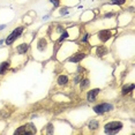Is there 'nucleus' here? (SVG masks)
I'll use <instances>...</instances> for the list:
<instances>
[{"instance_id": "obj_1", "label": "nucleus", "mask_w": 135, "mask_h": 135, "mask_svg": "<svg viewBox=\"0 0 135 135\" xmlns=\"http://www.w3.org/2000/svg\"><path fill=\"white\" fill-rule=\"evenodd\" d=\"M123 128V124L118 123V121H112L105 125V132L106 133H116L119 129Z\"/></svg>"}, {"instance_id": "obj_2", "label": "nucleus", "mask_w": 135, "mask_h": 135, "mask_svg": "<svg viewBox=\"0 0 135 135\" xmlns=\"http://www.w3.org/2000/svg\"><path fill=\"white\" fill-rule=\"evenodd\" d=\"M36 133V128L31 124H28V125L21 126L19 129H16L15 134H35Z\"/></svg>"}, {"instance_id": "obj_3", "label": "nucleus", "mask_w": 135, "mask_h": 135, "mask_svg": "<svg viewBox=\"0 0 135 135\" xmlns=\"http://www.w3.org/2000/svg\"><path fill=\"white\" fill-rule=\"evenodd\" d=\"M22 31H23V28H21V27H20V28H17V29H15V30H14V31L12 32V34L9 35V36H8V37H7V39H6V44H12L13 42L15 41L16 38L19 37L20 35L22 34Z\"/></svg>"}, {"instance_id": "obj_4", "label": "nucleus", "mask_w": 135, "mask_h": 135, "mask_svg": "<svg viewBox=\"0 0 135 135\" xmlns=\"http://www.w3.org/2000/svg\"><path fill=\"white\" fill-rule=\"evenodd\" d=\"M112 110V105L111 104H107V103H104V104H99V105H96V106L94 107V111L96 113H99V114H102V113L104 112H107V111Z\"/></svg>"}, {"instance_id": "obj_5", "label": "nucleus", "mask_w": 135, "mask_h": 135, "mask_svg": "<svg viewBox=\"0 0 135 135\" xmlns=\"http://www.w3.org/2000/svg\"><path fill=\"white\" fill-rule=\"evenodd\" d=\"M98 94H99V89H92V90H90L88 92V95H87L88 101L89 102H94L95 99H96V97H97Z\"/></svg>"}, {"instance_id": "obj_6", "label": "nucleus", "mask_w": 135, "mask_h": 135, "mask_svg": "<svg viewBox=\"0 0 135 135\" xmlns=\"http://www.w3.org/2000/svg\"><path fill=\"white\" fill-rule=\"evenodd\" d=\"M99 39H101L102 42H106L109 38L111 37V32L109 31V30H103V31L99 32Z\"/></svg>"}, {"instance_id": "obj_7", "label": "nucleus", "mask_w": 135, "mask_h": 135, "mask_svg": "<svg viewBox=\"0 0 135 135\" xmlns=\"http://www.w3.org/2000/svg\"><path fill=\"white\" fill-rule=\"evenodd\" d=\"M8 67H9V63L5 61V63L1 64V65H0V74H1V75H2V74H5V73L7 72Z\"/></svg>"}, {"instance_id": "obj_8", "label": "nucleus", "mask_w": 135, "mask_h": 135, "mask_svg": "<svg viewBox=\"0 0 135 135\" xmlns=\"http://www.w3.org/2000/svg\"><path fill=\"white\" fill-rule=\"evenodd\" d=\"M83 58H84V54H76V56L72 57V58H70L69 60H70L72 63H79L80 60L83 59Z\"/></svg>"}, {"instance_id": "obj_9", "label": "nucleus", "mask_w": 135, "mask_h": 135, "mask_svg": "<svg viewBox=\"0 0 135 135\" xmlns=\"http://www.w3.org/2000/svg\"><path fill=\"white\" fill-rule=\"evenodd\" d=\"M106 53H107L106 47H104V46H99V47L97 49V56L103 57L104 54H106Z\"/></svg>"}, {"instance_id": "obj_10", "label": "nucleus", "mask_w": 135, "mask_h": 135, "mask_svg": "<svg viewBox=\"0 0 135 135\" xmlns=\"http://www.w3.org/2000/svg\"><path fill=\"white\" fill-rule=\"evenodd\" d=\"M134 89V84H128V85H125L123 88V94L126 95V94H128V92H131V91Z\"/></svg>"}, {"instance_id": "obj_11", "label": "nucleus", "mask_w": 135, "mask_h": 135, "mask_svg": "<svg viewBox=\"0 0 135 135\" xmlns=\"http://www.w3.org/2000/svg\"><path fill=\"white\" fill-rule=\"evenodd\" d=\"M67 81H68V77L65 75H60L59 77H58V83H59V84H66Z\"/></svg>"}, {"instance_id": "obj_12", "label": "nucleus", "mask_w": 135, "mask_h": 135, "mask_svg": "<svg viewBox=\"0 0 135 135\" xmlns=\"http://www.w3.org/2000/svg\"><path fill=\"white\" fill-rule=\"evenodd\" d=\"M28 50V44H21L19 47H17V51H19V53H25V51Z\"/></svg>"}, {"instance_id": "obj_13", "label": "nucleus", "mask_w": 135, "mask_h": 135, "mask_svg": "<svg viewBox=\"0 0 135 135\" xmlns=\"http://www.w3.org/2000/svg\"><path fill=\"white\" fill-rule=\"evenodd\" d=\"M45 47H46V41L42 38V39H39V42H38V49L42 51V50H44Z\"/></svg>"}, {"instance_id": "obj_14", "label": "nucleus", "mask_w": 135, "mask_h": 135, "mask_svg": "<svg viewBox=\"0 0 135 135\" xmlns=\"http://www.w3.org/2000/svg\"><path fill=\"white\" fill-rule=\"evenodd\" d=\"M98 126V123L97 121H90V124H89V127H90L91 129H96Z\"/></svg>"}, {"instance_id": "obj_15", "label": "nucleus", "mask_w": 135, "mask_h": 135, "mask_svg": "<svg viewBox=\"0 0 135 135\" xmlns=\"http://www.w3.org/2000/svg\"><path fill=\"white\" fill-rule=\"evenodd\" d=\"M126 0H112V3H116V5H123L125 3Z\"/></svg>"}, {"instance_id": "obj_16", "label": "nucleus", "mask_w": 135, "mask_h": 135, "mask_svg": "<svg viewBox=\"0 0 135 135\" xmlns=\"http://www.w3.org/2000/svg\"><path fill=\"white\" fill-rule=\"evenodd\" d=\"M66 37H68V34H67V31H64V34L61 35V37H60V41H63V39H65Z\"/></svg>"}, {"instance_id": "obj_17", "label": "nucleus", "mask_w": 135, "mask_h": 135, "mask_svg": "<svg viewBox=\"0 0 135 135\" xmlns=\"http://www.w3.org/2000/svg\"><path fill=\"white\" fill-rule=\"evenodd\" d=\"M88 83H89V81H88V80H84V81L82 82L81 88H84V87H85V85H87V84H88Z\"/></svg>"}, {"instance_id": "obj_18", "label": "nucleus", "mask_w": 135, "mask_h": 135, "mask_svg": "<svg viewBox=\"0 0 135 135\" xmlns=\"http://www.w3.org/2000/svg\"><path fill=\"white\" fill-rule=\"evenodd\" d=\"M51 1L54 3V6H56V7L59 6V1H58V0H51Z\"/></svg>"}, {"instance_id": "obj_19", "label": "nucleus", "mask_w": 135, "mask_h": 135, "mask_svg": "<svg viewBox=\"0 0 135 135\" xmlns=\"http://www.w3.org/2000/svg\"><path fill=\"white\" fill-rule=\"evenodd\" d=\"M60 13H61V14H66L67 10L66 9H61V12H60Z\"/></svg>"}]
</instances>
